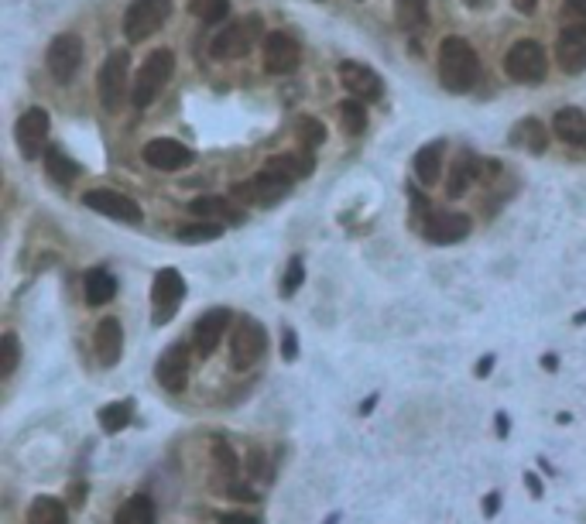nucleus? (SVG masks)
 I'll use <instances>...</instances> for the list:
<instances>
[{"label":"nucleus","mask_w":586,"mask_h":524,"mask_svg":"<svg viewBox=\"0 0 586 524\" xmlns=\"http://www.w3.org/2000/svg\"><path fill=\"white\" fill-rule=\"evenodd\" d=\"M480 79V58L473 52V45L459 35H449L439 45V83L449 93H467Z\"/></svg>","instance_id":"f257e3e1"},{"label":"nucleus","mask_w":586,"mask_h":524,"mask_svg":"<svg viewBox=\"0 0 586 524\" xmlns=\"http://www.w3.org/2000/svg\"><path fill=\"white\" fill-rule=\"evenodd\" d=\"M175 72V52L172 48H155L151 56L141 62V69L134 72V86H130V103L144 110V107H151L155 97L165 89V83L172 79Z\"/></svg>","instance_id":"f03ea898"},{"label":"nucleus","mask_w":586,"mask_h":524,"mask_svg":"<svg viewBox=\"0 0 586 524\" xmlns=\"http://www.w3.org/2000/svg\"><path fill=\"white\" fill-rule=\"evenodd\" d=\"M268 354V329L261 326L254 315H243L230 329V367L251 370L261 364V356Z\"/></svg>","instance_id":"7ed1b4c3"},{"label":"nucleus","mask_w":586,"mask_h":524,"mask_svg":"<svg viewBox=\"0 0 586 524\" xmlns=\"http://www.w3.org/2000/svg\"><path fill=\"white\" fill-rule=\"evenodd\" d=\"M261 38H264V17L247 15L241 17V21H230V25L220 28V35H216L213 45H210V56L223 58V62H227V58H241L247 56Z\"/></svg>","instance_id":"20e7f679"},{"label":"nucleus","mask_w":586,"mask_h":524,"mask_svg":"<svg viewBox=\"0 0 586 524\" xmlns=\"http://www.w3.org/2000/svg\"><path fill=\"white\" fill-rule=\"evenodd\" d=\"M172 17V0H130L124 11V35L128 42H148L151 35L165 28V21Z\"/></svg>","instance_id":"39448f33"},{"label":"nucleus","mask_w":586,"mask_h":524,"mask_svg":"<svg viewBox=\"0 0 586 524\" xmlns=\"http://www.w3.org/2000/svg\"><path fill=\"white\" fill-rule=\"evenodd\" d=\"M545 69H549V58H545L542 42H535V38H521V42L511 45L508 56H504V72H508L515 83H525V86L542 83Z\"/></svg>","instance_id":"423d86ee"},{"label":"nucleus","mask_w":586,"mask_h":524,"mask_svg":"<svg viewBox=\"0 0 586 524\" xmlns=\"http://www.w3.org/2000/svg\"><path fill=\"white\" fill-rule=\"evenodd\" d=\"M128 79H130V56L124 48H117L103 58L100 76H97V89H100V103L114 114L128 97Z\"/></svg>","instance_id":"0eeeda50"},{"label":"nucleus","mask_w":586,"mask_h":524,"mask_svg":"<svg viewBox=\"0 0 586 524\" xmlns=\"http://www.w3.org/2000/svg\"><path fill=\"white\" fill-rule=\"evenodd\" d=\"M83 206L93 210V213L107 216V220H117V223H128V227H141V206L134 202V199L120 196L114 189H89L83 192Z\"/></svg>","instance_id":"6e6552de"},{"label":"nucleus","mask_w":586,"mask_h":524,"mask_svg":"<svg viewBox=\"0 0 586 524\" xmlns=\"http://www.w3.org/2000/svg\"><path fill=\"white\" fill-rule=\"evenodd\" d=\"M288 192H292V179H285V175H278V171L264 169L258 171L254 179H247V182L233 185V196L241 199V202H254V206H274L278 199H285Z\"/></svg>","instance_id":"1a4fd4ad"},{"label":"nucleus","mask_w":586,"mask_h":524,"mask_svg":"<svg viewBox=\"0 0 586 524\" xmlns=\"http://www.w3.org/2000/svg\"><path fill=\"white\" fill-rule=\"evenodd\" d=\"M186 298V282L175 268H161L151 284V309H155V326H165Z\"/></svg>","instance_id":"9d476101"},{"label":"nucleus","mask_w":586,"mask_h":524,"mask_svg":"<svg viewBox=\"0 0 586 524\" xmlns=\"http://www.w3.org/2000/svg\"><path fill=\"white\" fill-rule=\"evenodd\" d=\"M155 381L169 395H182L189 387V346L182 340H175L172 346L161 350V356L155 360Z\"/></svg>","instance_id":"9b49d317"},{"label":"nucleus","mask_w":586,"mask_h":524,"mask_svg":"<svg viewBox=\"0 0 586 524\" xmlns=\"http://www.w3.org/2000/svg\"><path fill=\"white\" fill-rule=\"evenodd\" d=\"M45 62H48V72L56 83H69L72 76L83 66V42L76 35H56L48 42V52H45Z\"/></svg>","instance_id":"f8f14e48"},{"label":"nucleus","mask_w":586,"mask_h":524,"mask_svg":"<svg viewBox=\"0 0 586 524\" xmlns=\"http://www.w3.org/2000/svg\"><path fill=\"white\" fill-rule=\"evenodd\" d=\"M15 138H17V148H21V155L35 161V158H45V141H48V114H45L42 107H31L28 114H21L15 128Z\"/></svg>","instance_id":"ddd939ff"},{"label":"nucleus","mask_w":586,"mask_h":524,"mask_svg":"<svg viewBox=\"0 0 586 524\" xmlns=\"http://www.w3.org/2000/svg\"><path fill=\"white\" fill-rule=\"evenodd\" d=\"M144 165L155 171H182L192 165V151H189L182 141H172V138H155V141L144 144Z\"/></svg>","instance_id":"4468645a"},{"label":"nucleus","mask_w":586,"mask_h":524,"mask_svg":"<svg viewBox=\"0 0 586 524\" xmlns=\"http://www.w3.org/2000/svg\"><path fill=\"white\" fill-rule=\"evenodd\" d=\"M230 323H233V312L230 309H206L196 319V326H192V346H196V354L200 356H213L220 340L227 336Z\"/></svg>","instance_id":"2eb2a0df"},{"label":"nucleus","mask_w":586,"mask_h":524,"mask_svg":"<svg viewBox=\"0 0 586 524\" xmlns=\"http://www.w3.org/2000/svg\"><path fill=\"white\" fill-rule=\"evenodd\" d=\"M340 83H344V89L354 99H381L385 97V83H381V76H377L367 62H354V58L340 62Z\"/></svg>","instance_id":"dca6fc26"},{"label":"nucleus","mask_w":586,"mask_h":524,"mask_svg":"<svg viewBox=\"0 0 586 524\" xmlns=\"http://www.w3.org/2000/svg\"><path fill=\"white\" fill-rule=\"evenodd\" d=\"M299 45L292 35L285 31H272V35H264V69L272 72V76H288V72L299 69Z\"/></svg>","instance_id":"f3484780"},{"label":"nucleus","mask_w":586,"mask_h":524,"mask_svg":"<svg viewBox=\"0 0 586 524\" xmlns=\"http://www.w3.org/2000/svg\"><path fill=\"white\" fill-rule=\"evenodd\" d=\"M470 216L463 213H429L426 223H422V237L429 243H439V247H449V243H459L463 237H470Z\"/></svg>","instance_id":"a211bd4d"},{"label":"nucleus","mask_w":586,"mask_h":524,"mask_svg":"<svg viewBox=\"0 0 586 524\" xmlns=\"http://www.w3.org/2000/svg\"><path fill=\"white\" fill-rule=\"evenodd\" d=\"M556 62L562 72H586V25H570L562 28L556 42Z\"/></svg>","instance_id":"6ab92c4d"},{"label":"nucleus","mask_w":586,"mask_h":524,"mask_svg":"<svg viewBox=\"0 0 586 524\" xmlns=\"http://www.w3.org/2000/svg\"><path fill=\"white\" fill-rule=\"evenodd\" d=\"M210 456H213V483H216V490H223V494H227L230 487L241 480V469H243L241 456L230 449L227 439L210 442Z\"/></svg>","instance_id":"aec40b11"},{"label":"nucleus","mask_w":586,"mask_h":524,"mask_svg":"<svg viewBox=\"0 0 586 524\" xmlns=\"http://www.w3.org/2000/svg\"><path fill=\"white\" fill-rule=\"evenodd\" d=\"M93 346H97V360L103 367H117L120 356H124V326H120V319H103L97 326Z\"/></svg>","instance_id":"412c9836"},{"label":"nucleus","mask_w":586,"mask_h":524,"mask_svg":"<svg viewBox=\"0 0 586 524\" xmlns=\"http://www.w3.org/2000/svg\"><path fill=\"white\" fill-rule=\"evenodd\" d=\"M552 130L562 144L570 148H586V114L576 110V107H562L556 117H552Z\"/></svg>","instance_id":"4be33fe9"},{"label":"nucleus","mask_w":586,"mask_h":524,"mask_svg":"<svg viewBox=\"0 0 586 524\" xmlns=\"http://www.w3.org/2000/svg\"><path fill=\"white\" fill-rule=\"evenodd\" d=\"M264 169H272V171H278V175H285V179H309L315 171V158H313V151H282V155H272L268 158V165Z\"/></svg>","instance_id":"5701e85b"},{"label":"nucleus","mask_w":586,"mask_h":524,"mask_svg":"<svg viewBox=\"0 0 586 524\" xmlns=\"http://www.w3.org/2000/svg\"><path fill=\"white\" fill-rule=\"evenodd\" d=\"M480 179V158L470 155V151H463L457 158V165L449 171V179H446V196L449 199H463L467 196V189Z\"/></svg>","instance_id":"b1692460"},{"label":"nucleus","mask_w":586,"mask_h":524,"mask_svg":"<svg viewBox=\"0 0 586 524\" xmlns=\"http://www.w3.org/2000/svg\"><path fill=\"white\" fill-rule=\"evenodd\" d=\"M443 151L446 141H429L418 148L415 155V175L422 185H439V175H443Z\"/></svg>","instance_id":"393cba45"},{"label":"nucleus","mask_w":586,"mask_h":524,"mask_svg":"<svg viewBox=\"0 0 586 524\" xmlns=\"http://www.w3.org/2000/svg\"><path fill=\"white\" fill-rule=\"evenodd\" d=\"M28 524H69V504L52 494H38L28 504Z\"/></svg>","instance_id":"a878e982"},{"label":"nucleus","mask_w":586,"mask_h":524,"mask_svg":"<svg viewBox=\"0 0 586 524\" xmlns=\"http://www.w3.org/2000/svg\"><path fill=\"white\" fill-rule=\"evenodd\" d=\"M83 295H87V305L100 309V305H107V302H114L117 278L107 268H89L87 282H83Z\"/></svg>","instance_id":"bb28decb"},{"label":"nucleus","mask_w":586,"mask_h":524,"mask_svg":"<svg viewBox=\"0 0 586 524\" xmlns=\"http://www.w3.org/2000/svg\"><path fill=\"white\" fill-rule=\"evenodd\" d=\"M511 144H521L531 155H542L545 148H549V128H545L539 117H525V120H518L515 130H511Z\"/></svg>","instance_id":"cd10ccee"},{"label":"nucleus","mask_w":586,"mask_h":524,"mask_svg":"<svg viewBox=\"0 0 586 524\" xmlns=\"http://www.w3.org/2000/svg\"><path fill=\"white\" fill-rule=\"evenodd\" d=\"M114 524H158V510L155 500L148 494H134L128 497L114 514Z\"/></svg>","instance_id":"c85d7f7f"},{"label":"nucleus","mask_w":586,"mask_h":524,"mask_svg":"<svg viewBox=\"0 0 586 524\" xmlns=\"http://www.w3.org/2000/svg\"><path fill=\"white\" fill-rule=\"evenodd\" d=\"M97 422H100V428L107 436H120V432L130 428V422H134V401H130V397H120V401L103 405V408L97 411Z\"/></svg>","instance_id":"c756f323"},{"label":"nucleus","mask_w":586,"mask_h":524,"mask_svg":"<svg viewBox=\"0 0 586 524\" xmlns=\"http://www.w3.org/2000/svg\"><path fill=\"white\" fill-rule=\"evenodd\" d=\"M45 171H48V179L52 182H58V185H69V182H76L79 179V161H72L62 148H48L45 151Z\"/></svg>","instance_id":"7c9ffc66"},{"label":"nucleus","mask_w":586,"mask_h":524,"mask_svg":"<svg viewBox=\"0 0 586 524\" xmlns=\"http://www.w3.org/2000/svg\"><path fill=\"white\" fill-rule=\"evenodd\" d=\"M189 210L196 216H220V220H227V223H241V213L230 206V199L223 196H202V199H192L189 202Z\"/></svg>","instance_id":"2f4dec72"},{"label":"nucleus","mask_w":586,"mask_h":524,"mask_svg":"<svg viewBox=\"0 0 586 524\" xmlns=\"http://www.w3.org/2000/svg\"><path fill=\"white\" fill-rule=\"evenodd\" d=\"M395 17L405 31L422 28L429 21V4L426 0H395Z\"/></svg>","instance_id":"473e14b6"},{"label":"nucleus","mask_w":586,"mask_h":524,"mask_svg":"<svg viewBox=\"0 0 586 524\" xmlns=\"http://www.w3.org/2000/svg\"><path fill=\"white\" fill-rule=\"evenodd\" d=\"M17 364H21V340H17V333H4L0 336V377L4 381H11L17 374Z\"/></svg>","instance_id":"72a5a7b5"},{"label":"nucleus","mask_w":586,"mask_h":524,"mask_svg":"<svg viewBox=\"0 0 586 524\" xmlns=\"http://www.w3.org/2000/svg\"><path fill=\"white\" fill-rule=\"evenodd\" d=\"M340 124L346 134H364L367 130V110H364V99H344L340 103Z\"/></svg>","instance_id":"f704fd0d"},{"label":"nucleus","mask_w":586,"mask_h":524,"mask_svg":"<svg viewBox=\"0 0 586 524\" xmlns=\"http://www.w3.org/2000/svg\"><path fill=\"white\" fill-rule=\"evenodd\" d=\"M189 15H196L202 25H220L230 15V0H189Z\"/></svg>","instance_id":"c9c22d12"},{"label":"nucleus","mask_w":586,"mask_h":524,"mask_svg":"<svg viewBox=\"0 0 586 524\" xmlns=\"http://www.w3.org/2000/svg\"><path fill=\"white\" fill-rule=\"evenodd\" d=\"M216 237H223V223L216 220H206V223H192V227L179 230V241L182 243H210Z\"/></svg>","instance_id":"e433bc0d"},{"label":"nucleus","mask_w":586,"mask_h":524,"mask_svg":"<svg viewBox=\"0 0 586 524\" xmlns=\"http://www.w3.org/2000/svg\"><path fill=\"white\" fill-rule=\"evenodd\" d=\"M295 134H299L305 151H315L319 144L326 141V128H323V120H315V117H302L299 124H295Z\"/></svg>","instance_id":"4c0bfd02"},{"label":"nucleus","mask_w":586,"mask_h":524,"mask_svg":"<svg viewBox=\"0 0 586 524\" xmlns=\"http://www.w3.org/2000/svg\"><path fill=\"white\" fill-rule=\"evenodd\" d=\"M302 282H305V264H302V257H292L285 268V278H282V295L292 298L302 288Z\"/></svg>","instance_id":"58836bf2"},{"label":"nucleus","mask_w":586,"mask_h":524,"mask_svg":"<svg viewBox=\"0 0 586 524\" xmlns=\"http://www.w3.org/2000/svg\"><path fill=\"white\" fill-rule=\"evenodd\" d=\"M247 473H251L254 480H268V456L261 453V449H251V453H247Z\"/></svg>","instance_id":"ea45409f"},{"label":"nucleus","mask_w":586,"mask_h":524,"mask_svg":"<svg viewBox=\"0 0 586 524\" xmlns=\"http://www.w3.org/2000/svg\"><path fill=\"white\" fill-rule=\"evenodd\" d=\"M282 360L285 364L299 360V336H295V329H282Z\"/></svg>","instance_id":"a19ab883"},{"label":"nucleus","mask_w":586,"mask_h":524,"mask_svg":"<svg viewBox=\"0 0 586 524\" xmlns=\"http://www.w3.org/2000/svg\"><path fill=\"white\" fill-rule=\"evenodd\" d=\"M525 487H529V494L535 497V500H542V497H545V483H542V477H539L535 469H529V473H525Z\"/></svg>","instance_id":"79ce46f5"},{"label":"nucleus","mask_w":586,"mask_h":524,"mask_svg":"<svg viewBox=\"0 0 586 524\" xmlns=\"http://www.w3.org/2000/svg\"><path fill=\"white\" fill-rule=\"evenodd\" d=\"M216 524H261L254 514H243V510H230V514H220Z\"/></svg>","instance_id":"37998d69"},{"label":"nucleus","mask_w":586,"mask_h":524,"mask_svg":"<svg viewBox=\"0 0 586 524\" xmlns=\"http://www.w3.org/2000/svg\"><path fill=\"white\" fill-rule=\"evenodd\" d=\"M494 364H498V356L494 354H484L480 360H477V367H473V374L484 381V377H490V370H494Z\"/></svg>","instance_id":"c03bdc74"},{"label":"nucleus","mask_w":586,"mask_h":524,"mask_svg":"<svg viewBox=\"0 0 586 524\" xmlns=\"http://www.w3.org/2000/svg\"><path fill=\"white\" fill-rule=\"evenodd\" d=\"M494 426H498V439H508V436H511V415H508V411H498V415H494Z\"/></svg>","instance_id":"a18cd8bd"},{"label":"nucleus","mask_w":586,"mask_h":524,"mask_svg":"<svg viewBox=\"0 0 586 524\" xmlns=\"http://www.w3.org/2000/svg\"><path fill=\"white\" fill-rule=\"evenodd\" d=\"M87 494H89V487L83 480H76L72 483V494H69V504L72 508H79V504H87Z\"/></svg>","instance_id":"49530a36"},{"label":"nucleus","mask_w":586,"mask_h":524,"mask_svg":"<svg viewBox=\"0 0 586 524\" xmlns=\"http://www.w3.org/2000/svg\"><path fill=\"white\" fill-rule=\"evenodd\" d=\"M480 510H484V518H494L500 510V494L494 490V494H487L484 500H480Z\"/></svg>","instance_id":"de8ad7c7"},{"label":"nucleus","mask_w":586,"mask_h":524,"mask_svg":"<svg viewBox=\"0 0 586 524\" xmlns=\"http://www.w3.org/2000/svg\"><path fill=\"white\" fill-rule=\"evenodd\" d=\"M377 401H381V395H377V391H374V395L364 397V401H360V408H357L360 418H367V415H371V411L377 408Z\"/></svg>","instance_id":"09e8293b"},{"label":"nucleus","mask_w":586,"mask_h":524,"mask_svg":"<svg viewBox=\"0 0 586 524\" xmlns=\"http://www.w3.org/2000/svg\"><path fill=\"white\" fill-rule=\"evenodd\" d=\"M539 364H542V370L556 374V370H559V356L556 354H542V360H539Z\"/></svg>","instance_id":"8fccbe9b"},{"label":"nucleus","mask_w":586,"mask_h":524,"mask_svg":"<svg viewBox=\"0 0 586 524\" xmlns=\"http://www.w3.org/2000/svg\"><path fill=\"white\" fill-rule=\"evenodd\" d=\"M566 7H570L576 17H583L586 21V0H566Z\"/></svg>","instance_id":"3c124183"},{"label":"nucleus","mask_w":586,"mask_h":524,"mask_svg":"<svg viewBox=\"0 0 586 524\" xmlns=\"http://www.w3.org/2000/svg\"><path fill=\"white\" fill-rule=\"evenodd\" d=\"M511 4H515V7H518V11H521V15H531V11L539 7V0H511Z\"/></svg>","instance_id":"603ef678"},{"label":"nucleus","mask_w":586,"mask_h":524,"mask_svg":"<svg viewBox=\"0 0 586 524\" xmlns=\"http://www.w3.org/2000/svg\"><path fill=\"white\" fill-rule=\"evenodd\" d=\"M556 422H559V426H570V422H572V415H570V411H559V415H556Z\"/></svg>","instance_id":"864d4df0"},{"label":"nucleus","mask_w":586,"mask_h":524,"mask_svg":"<svg viewBox=\"0 0 586 524\" xmlns=\"http://www.w3.org/2000/svg\"><path fill=\"white\" fill-rule=\"evenodd\" d=\"M572 326H586V309H583V312H576V315H572Z\"/></svg>","instance_id":"5fc2aeb1"},{"label":"nucleus","mask_w":586,"mask_h":524,"mask_svg":"<svg viewBox=\"0 0 586 524\" xmlns=\"http://www.w3.org/2000/svg\"><path fill=\"white\" fill-rule=\"evenodd\" d=\"M463 4H467V7H480V4H484V0H463Z\"/></svg>","instance_id":"6e6d98bb"}]
</instances>
